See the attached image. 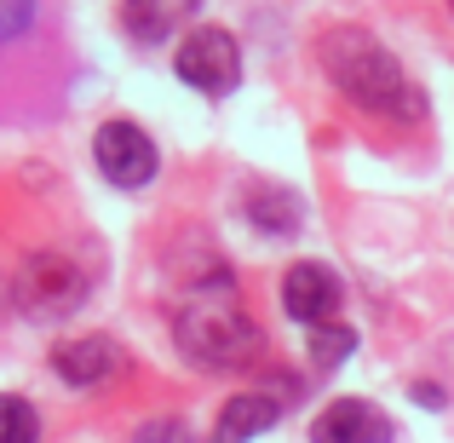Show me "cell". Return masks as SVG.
<instances>
[{
  "instance_id": "cell-1",
  "label": "cell",
  "mask_w": 454,
  "mask_h": 443,
  "mask_svg": "<svg viewBox=\"0 0 454 443\" xmlns=\"http://www.w3.org/2000/svg\"><path fill=\"white\" fill-rule=\"evenodd\" d=\"M322 64H328L333 87H340L345 99H356L368 115H386V122H403V127L420 122L426 99L409 87L403 64L374 41V35H363V29H333L328 41H322Z\"/></svg>"
},
{
  "instance_id": "cell-2",
  "label": "cell",
  "mask_w": 454,
  "mask_h": 443,
  "mask_svg": "<svg viewBox=\"0 0 454 443\" xmlns=\"http://www.w3.org/2000/svg\"><path fill=\"white\" fill-rule=\"evenodd\" d=\"M178 345L201 368H242L259 357V328L236 305L231 277H207L190 289V299L178 305Z\"/></svg>"
},
{
  "instance_id": "cell-3",
  "label": "cell",
  "mask_w": 454,
  "mask_h": 443,
  "mask_svg": "<svg viewBox=\"0 0 454 443\" xmlns=\"http://www.w3.org/2000/svg\"><path fill=\"white\" fill-rule=\"evenodd\" d=\"M12 299H18L23 317L35 322H64L69 311H81V299H87V271L75 265L69 254H29L18 265V277H12Z\"/></svg>"
},
{
  "instance_id": "cell-4",
  "label": "cell",
  "mask_w": 454,
  "mask_h": 443,
  "mask_svg": "<svg viewBox=\"0 0 454 443\" xmlns=\"http://www.w3.org/2000/svg\"><path fill=\"white\" fill-rule=\"evenodd\" d=\"M178 81H184V87H196V92H207V99L236 92V81H242V52H236V35L231 29H213V23L190 29L184 46H178Z\"/></svg>"
},
{
  "instance_id": "cell-5",
  "label": "cell",
  "mask_w": 454,
  "mask_h": 443,
  "mask_svg": "<svg viewBox=\"0 0 454 443\" xmlns=\"http://www.w3.org/2000/svg\"><path fill=\"white\" fill-rule=\"evenodd\" d=\"M92 155H98V173L115 190H138L155 178V145H150L145 127H133V122H104L92 133Z\"/></svg>"
},
{
  "instance_id": "cell-6",
  "label": "cell",
  "mask_w": 454,
  "mask_h": 443,
  "mask_svg": "<svg viewBox=\"0 0 454 443\" xmlns=\"http://www.w3.org/2000/svg\"><path fill=\"white\" fill-rule=\"evenodd\" d=\"M340 299H345V289H340V277H333L328 265H294L288 277H282V311H288L294 322H328L333 311H340Z\"/></svg>"
},
{
  "instance_id": "cell-7",
  "label": "cell",
  "mask_w": 454,
  "mask_h": 443,
  "mask_svg": "<svg viewBox=\"0 0 454 443\" xmlns=\"http://www.w3.org/2000/svg\"><path fill=\"white\" fill-rule=\"evenodd\" d=\"M52 368L69 380V386H104L127 368L121 345L110 334H92V340H58L52 345Z\"/></svg>"
},
{
  "instance_id": "cell-8",
  "label": "cell",
  "mask_w": 454,
  "mask_h": 443,
  "mask_svg": "<svg viewBox=\"0 0 454 443\" xmlns=\"http://www.w3.org/2000/svg\"><path fill=\"white\" fill-rule=\"evenodd\" d=\"M310 443H391V421L363 398H340L317 415Z\"/></svg>"
},
{
  "instance_id": "cell-9",
  "label": "cell",
  "mask_w": 454,
  "mask_h": 443,
  "mask_svg": "<svg viewBox=\"0 0 454 443\" xmlns=\"http://www.w3.org/2000/svg\"><path fill=\"white\" fill-rule=\"evenodd\" d=\"M190 12H196V0H121V29H127V41L155 46V41H167Z\"/></svg>"
},
{
  "instance_id": "cell-10",
  "label": "cell",
  "mask_w": 454,
  "mask_h": 443,
  "mask_svg": "<svg viewBox=\"0 0 454 443\" xmlns=\"http://www.w3.org/2000/svg\"><path fill=\"white\" fill-rule=\"evenodd\" d=\"M277 415H282L277 398H265V392H236V398L219 409L213 443H247V438L265 432V426H277Z\"/></svg>"
},
{
  "instance_id": "cell-11",
  "label": "cell",
  "mask_w": 454,
  "mask_h": 443,
  "mask_svg": "<svg viewBox=\"0 0 454 443\" xmlns=\"http://www.w3.org/2000/svg\"><path fill=\"white\" fill-rule=\"evenodd\" d=\"M35 438H41V415L23 398L0 392V443H35Z\"/></svg>"
},
{
  "instance_id": "cell-12",
  "label": "cell",
  "mask_w": 454,
  "mask_h": 443,
  "mask_svg": "<svg viewBox=\"0 0 454 443\" xmlns=\"http://www.w3.org/2000/svg\"><path fill=\"white\" fill-rule=\"evenodd\" d=\"M351 345H356L351 328H340V322H322L317 340H310V357H317V368H333V363H345V352H351Z\"/></svg>"
},
{
  "instance_id": "cell-13",
  "label": "cell",
  "mask_w": 454,
  "mask_h": 443,
  "mask_svg": "<svg viewBox=\"0 0 454 443\" xmlns=\"http://www.w3.org/2000/svg\"><path fill=\"white\" fill-rule=\"evenodd\" d=\"M29 23H35V0H0V46L18 41Z\"/></svg>"
},
{
  "instance_id": "cell-14",
  "label": "cell",
  "mask_w": 454,
  "mask_h": 443,
  "mask_svg": "<svg viewBox=\"0 0 454 443\" xmlns=\"http://www.w3.org/2000/svg\"><path fill=\"white\" fill-rule=\"evenodd\" d=\"M138 443H190V432L178 421H150L145 432H138Z\"/></svg>"
},
{
  "instance_id": "cell-15",
  "label": "cell",
  "mask_w": 454,
  "mask_h": 443,
  "mask_svg": "<svg viewBox=\"0 0 454 443\" xmlns=\"http://www.w3.org/2000/svg\"><path fill=\"white\" fill-rule=\"evenodd\" d=\"M0 311H6V277H0Z\"/></svg>"
},
{
  "instance_id": "cell-16",
  "label": "cell",
  "mask_w": 454,
  "mask_h": 443,
  "mask_svg": "<svg viewBox=\"0 0 454 443\" xmlns=\"http://www.w3.org/2000/svg\"><path fill=\"white\" fill-rule=\"evenodd\" d=\"M449 6H454V0H449Z\"/></svg>"
}]
</instances>
